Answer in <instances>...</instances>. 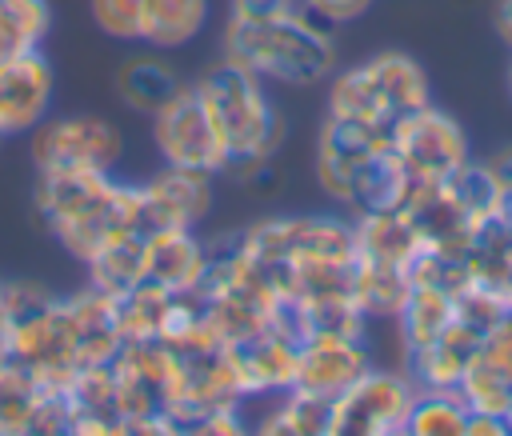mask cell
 <instances>
[{
  "mask_svg": "<svg viewBox=\"0 0 512 436\" xmlns=\"http://www.w3.org/2000/svg\"><path fill=\"white\" fill-rule=\"evenodd\" d=\"M116 88H120V100L136 112H160L184 84L180 76L164 64V60H152V56H140V60H128L120 64L116 72Z\"/></svg>",
  "mask_w": 512,
  "mask_h": 436,
  "instance_id": "obj_21",
  "label": "cell"
},
{
  "mask_svg": "<svg viewBox=\"0 0 512 436\" xmlns=\"http://www.w3.org/2000/svg\"><path fill=\"white\" fill-rule=\"evenodd\" d=\"M508 92H512V68H508Z\"/></svg>",
  "mask_w": 512,
  "mask_h": 436,
  "instance_id": "obj_39",
  "label": "cell"
},
{
  "mask_svg": "<svg viewBox=\"0 0 512 436\" xmlns=\"http://www.w3.org/2000/svg\"><path fill=\"white\" fill-rule=\"evenodd\" d=\"M32 156L40 172H112L120 160V132L100 116L48 120L32 140Z\"/></svg>",
  "mask_w": 512,
  "mask_h": 436,
  "instance_id": "obj_7",
  "label": "cell"
},
{
  "mask_svg": "<svg viewBox=\"0 0 512 436\" xmlns=\"http://www.w3.org/2000/svg\"><path fill=\"white\" fill-rule=\"evenodd\" d=\"M372 368L368 348L352 336H308L296 348V380L292 388L312 392V396H340L356 376Z\"/></svg>",
  "mask_w": 512,
  "mask_h": 436,
  "instance_id": "obj_11",
  "label": "cell"
},
{
  "mask_svg": "<svg viewBox=\"0 0 512 436\" xmlns=\"http://www.w3.org/2000/svg\"><path fill=\"white\" fill-rule=\"evenodd\" d=\"M208 20V0H144L140 8V40L152 48L188 44Z\"/></svg>",
  "mask_w": 512,
  "mask_h": 436,
  "instance_id": "obj_20",
  "label": "cell"
},
{
  "mask_svg": "<svg viewBox=\"0 0 512 436\" xmlns=\"http://www.w3.org/2000/svg\"><path fill=\"white\" fill-rule=\"evenodd\" d=\"M412 400H416V384L408 376L368 368L340 396L328 400L324 436H396L408 428Z\"/></svg>",
  "mask_w": 512,
  "mask_h": 436,
  "instance_id": "obj_4",
  "label": "cell"
},
{
  "mask_svg": "<svg viewBox=\"0 0 512 436\" xmlns=\"http://www.w3.org/2000/svg\"><path fill=\"white\" fill-rule=\"evenodd\" d=\"M328 116L372 124V128H392V120H396L372 64H360V68H348L336 76V84L328 92Z\"/></svg>",
  "mask_w": 512,
  "mask_h": 436,
  "instance_id": "obj_17",
  "label": "cell"
},
{
  "mask_svg": "<svg viewBox=\"0 0 512 436\" xmlns=\"http://www.w3.org/2000/svg\"><path fill=\"white\" fill-rule=\"evenodd\" d=\"M52 100V68L48 60L28 48L12 60H0V132H24L44 120Z\"/></svg>",
  "mask_w": 512,
  "mask_h": 436,
  "instance_id": "obj_12",
  "label": "cell"
},
{
  "mask_svg": "<svg viewBox=\"0 0 512 436\" xmlns=\"http://www.w3.org/2000/svg\"><path fill=\"white\" fill-rule=\"evenodd\" d=\"M212 208V172L168 164L148 184H136V216L132 228L140 236L164 228H196Z\"/></svg>",
  "mask_w": 512,
  "mask_h": 436,
  "instance_id": "obj_9",
  "label": "cell"
},
{
  "mask_svg": "<svg viewBox=\"0 0 512 436\" xmlns=\"http://www.w3.org/2000/svg\"><path fill=\"white\" fill-rule=\"evenodd\" d=\"M140 8L144 0H92L96 24L120 40H140Z\"/></svg>",
  "mask_w": 512,
  "mask_h": 436,
  "instance_id": "obj_29",
  "label": "cell"
},
{
  "mask_svg": "<svg viewBox=\"0 0 512 436\" xmlns=\"http://www.w3.org/2000/svg\"><path fill=\"white\" fill-rule=\"evenodd\" d=\"M508 436V420L504 416H492V412H468V424H464V436Z\"/></svg>",
  "mask_w": 512,
  "mask_h": 436,
  "instance_id": "obj_34",
  "label": "cell"
},
{
  "mask_svg": "<svg viewBox=\"0 0 512 436\" xmlns=\"http://www.w3.org/2000/svg\"><path fill=\"white\" fill-rule=\"evenodd\" d=\"M468 424V404L456 388H420L408 412L412 436H464Z\"/></svg>",
  "mask_w": 512,
  "mask_h": 436,
  "instance_id": "obj_22",
  "label": "cell"
},
{
  "mask_svg": "<svg viewBox=\"0 0 512 436\" xmlns=\"http://www.w3.org/2000/svg\"><path fill=\"white\" fill-rule=\"evenodd\" d=\"M204 244L192 228H164L144 236V280L164 284L168 292H192L204 272Z\"/></svg>",
  "mask_w": 512,
  "mask_h": 436,
  "instance_id": "obj_15",
  "label": "cell"
},
{
  "mask_svg": "<svg viewBox=\"0 0 512 436\" xmlns=\"http://www.w3.org/2000/svg\"><path fill=\"white\" fill-rule=\"evenodd\" d=\"M172 292L156 280H140L136 288H128L124 296H116V324L124 340H156L160 336V320L168 308Z\"/></svg>",
  "mask_w": 512,
  "mask_h": 436,
  "instance_id": "obj_23",
  "label": "cell"
},
{
  "mask_svg": "<svg viewBox=\"0 0 512 436\" xmlns=\"http://www.w3.org/2000/svg\"><path fill=\"white\" fill-rule=\"evenodd\" d=\"M300 8V0H228V20H244V24H260V20H280L292 16Z\"/></svg>",
  "mask_w": 512,
  "mask_h": 436,
  "instance_id": "obj_31",
  "label": "cell"
},
{
  "mask_svg": "<svg viewBox=\"0 0 512 436\" xmlns=\"http://www.w3.org/2000/svg\"><path fill=\"white\" fill-rule=\"evenodd\" d=\"M36 208L56 240L72 256L88 260L104 240L132 228L136 184H116L108 172H40Z\"/></svg>",
  "mask_w": 512,
  "mask_h": 436,
  "instance_id": "obj_2",
  "label": "cell"
},
{
  "mask_svg": "<svg viewBox=\"0 0 512 436\" xmlns=\"http://www.w3.org/2000/svg\"><path fill=\"white\" fill-rule=\"evenodd\" d=\"M408 280L400 268H384V264H368V260H356V272H352V296L356 304L364 308V316H396L404 296H408Z\"/></svg>",
  "mask_w": 512,
  "mask_h": 436,
  "instance_id": "obj_26",
  "label": "cell"
},
{
  "mask_svg": "<svg viewBox=\"0 0 512 436\" xmlns=\"http://www.w3.org/2000/svg\"><path fill=\"white\" fill-rule=\"evenodd\" d=\"M400 336H404V348H424L432 344L452 320H456V300L444 284H412L404 304H400Z\"/></svg>",
  "mask_w": 512,
  "mask_h": 436,
  "instance_id": "obj_19",
  "label": "cell"
},
{
  "mask_svg": "<svg viewBox=\"0 0 512 436\" xmlns=\"http://www.w3.org/2000/svg\"><path fill=\"white\" fill-rule=\"evenodd\" d=\"M44 392L32 384L24 364L0 368V436H28L36 424Z\"/></svg>",
  "mask_w": 512,
  "mask_h": 436,
  "instance_id": "obj_25",
  "label": "cell"
},
{
  "mask_svg": "<svg viewBox=\"0 0 512 436\" xmlns=\"http://www.w3.org/2000/svg\"><path fill=\"white\" fill-rule=\"evenodd\" d=\"M476 356H480L484 364H492L504 380H512V312H504L492 328H484Z\"/></svg>",
  "mask_w": 512,
  "mask_h": 436,
  "instance_id": "obj_30",
  "label": "cell"
},
{
  "mask_svg": "<svg viewBox=\"0 0 512 436\" xmlns=\"http://www.w3.org/2000/svg\"><path fill=\"white\" fill-rule=\"evenodd\" d=\"M488 172H492V180H496V188L504 192V196H512V148H504L492 164H488Z\"/></svg>",
  "mask_w": 512,
  "mask_h": 436,
  "instance_id": "obj_35",
  "label": "cell"
},
{
  "mask_svg": "<svg viewBox=\"0 0 512 436\" xmlns=\"http://www.w3.org/2000/svg\"><path fill=\"white\" fill-rule=\"evenodd\" d=\"M64 320H68L76 364H108L124 344L120 324H116V296L100 288H88L64 300Z\"/></svg>",
  "mask_w": 512,
  "mask_h": 436,
  "instance_id": "obj_14",
  "label": "cell"
},
{
  "mask_svg": "<svg viewBox=\"0 0 512 436\" xmlns=\"http://www.w3.org/2000/svg\"><path fill=\"white\" fill-rule=\"evenodd\" d=\"M456 392L464 396L468 412H492V416H504L508 420V408H512V380H504L492 364H484L480 356L468 360Z\"/></svg>",
  "mask_w": 512,
  "mask_h": 436,
  "instance_id": "obj_28",
  "label": "cell"
},
{
  "mask_svg": "<svg viewBox=\"0 0 512 436\" xmlns=\"http://www.w3.org/2000/svg\"><path fill=\"white\" fill-rule=\"evenodd\" d=\"M28 48H36V36L20 24V16L0 0V60H12V56H20V52H28Z\"/></svg>",
  "mask_w": 512,
  "mask_h": 436,
  "instance_id": "obj_32",
  "label": "cell"
},
{
  "mask_svg": "<svg viewBox=\"0 0 512 436\" xmlns=\"http://www.w3.org/2000/svg\"><path fill=\"white\" fill-rule=\"evenodd\" d=\"M260 432H280V436H324L328 432V400L300 392V388H284V404L260 424Z\"/></svg>",
  "mask_w": 512,
  "mask_h": 436,
  "instance_id": "obj_27",
  "label": "cell"
},
{
  "mask_svg": "<svg viewBox=\"0 0 512 436\" xmlns=\"http://www.w3.org/2000/svg\"><path fill=\"white\" fill-rule=\"evenodd\" d=\"M388 140H392V152L400 156L404 172L420 184H440V180H448L452 172H460L468 164L464 128L432 104L396 116L392 128H388Z\"/></svg>",
  "mask_w": 512,
  "mask_h": 436,
  "instance_id": "obj_5",
  "label": "cell"
},
{
  "mask_svg": "<svg viewBox=\"0 0 512 436\" xmlns=\"http://www.w3.org/2000/svg\"><path fill=\"white\" fill-rule=\"evenodd\" d=\"M0 140H4V132H0Z\"/></svg>",
  "mask_w": 512,
  "mask_h": 436,
  "instance_id": "obj_41",
  "label": "cell"
},
{
  "mask_svg": "<svg viewBox=\"0 0 512 436\" xmlns=\"http://www.w3.org/2000/svg\"><path fill=\"white\" fill-rule=\"evenodd\" d=\"M368 64L376 68V76L384 84V96H388V104H392L396 116L416 112V108L428 104V76H424V68L412 56H404V52H380Z\"/></svg>",
  "mask_w": 512,
  "mask_h": 436,
  "instance_id": "obj_24",
  "label": "cell"
},
{
  "mask_svg": "<svg viewBox=\"0 0 512 436\" xmlns=\"http://www.w3.org/2000/svg\"><path fill=\"white\" fill-rule=\"evenodd\" d=\"M508 428H512V408H508Z\"/></svg>",
  "mask_w": 512,
  "mask_h": 436,
  "instance_id": "obj_40",
  "label": "cell"
},
{
  "mask_svg": "<svg viewBox=\"0 0 512 436\" xmlns=\"http://www.w3.org/2000/svg\"><path fill=\"white\" fill-rule=\"evenodd\" d=\"M356 260H368V264H384V268H400L424 248L432 244L420 224L404 212V208H376V212H360L356 224Z\"/></svg>",
  "mask_w": 512,
  "mask_h": 436,
  "instance_id": "obj_13",
  "label": "cell"
},
{
  "mask_svg": "<svg viewBox=\"0 0 512 436\" xmlns=\"http://www.w3.org/2000/svg\"><path fill=\"white\" fill-rule=\"evenodd\" d=\"M332 36H336V24L300 4L292 16H280V20H260V24L228 20L224 56L244 64L256 76L308 88L336 68Z\"/></svg>",
  "mask_w": 512,
  "mask_h": 436,
  "instance_id": "obj_1",
  "label": "cell"
},
{
  "mask_svg": "<svg viewBox=\"0 0 512 436\" xmlns=\"http://www.w3.org/2000/svg\"><path fill=\"white\" fill-rule=\"evenodd\" d=\"M296 340L280 328H260L236 344H224L228 368L240 384L244 396H260V392H284L296 380Z\"/></svg>",
  "mask_w": 512,
  "mask_h": 436,
  "instance_id": "obj_10",
  "label": "cell"
},
{
  "mask_svg": "<svg viewBox=\"0 0 512 436\" xmlns=\"http://www.w3.org/2000/svg\"><path fill=\"white\" fill-rule=\"evenodd\" d=\"M4 364H16L12 360V324H8V308H4V300H0V368Z\"/></svg>",
  "mask_w": 512,
  "mask_h": 436,
  "instance_id": "obj_37",
  "label": "cell"
},
{
  "mask_svg": "<svg viewBox=\"0 0 512 436\" xmlns=\"http://www.w3.org/2000/svg\"><path fill=\"white\" fill-rule=\"evenodd\" d=\"M500 224L512 232V196H504V212H500Z\"/></svg>",
  "mask_w": 512,
  "mask_h": 436,
  "instance_id": "obj_38",
  "label": "cell"
},
{
  "mask_svg": "<svg viewBox=\"0 0 512 436\" xmlns=\"http://www.w3.org/2000/svg\"><path fill=\"white\" fill-rule=\"evenodd\" d=\"M84 264H88L92 288H100L108 296H124L128 288H136L144 280V236L132 232V228L128 232H116Z\"/></svg>",
  "mask_w": 512,
  "mask_h": 436,
  "instance_id": "obj_18",
  "label": "cell"
},
{
  "mask_svg": "<svg viewBox=\"0 0 512 436\" xmlns=\"http://www.w3.org/2000/svg\"><path fill=\"white\" fill-rule=\"evenodd\" d=\"M492 24L500 32V40L512 48V0H496V12H492Z\"/></svg>",
  "mask_w": 512,
  "mask_h": 436,
  "instance_id": "obj_36",
  "label": "cell"
},
{
  "mask_svg": "<svg viewBox=\"0 0 512 436\" xmlns=\"http://www.w3.org/2000/svg\"><path fill=\"white\" fill-rule=\"evenodd\" d=\"M216 124V132L228 144V156H260L272 160V152L284 140V120L272 108V100L260 88V76L248 72L236 60H216L204 68V76L192 84Z\"/></svg>",
  "mask_w": 512,
  "mask_h": 436,
  "instance_id": "obj_3",
  "label": "cell"
},
{
  "mask_svg": "<svg viewBox=\"0 0 512 436\" xmlns=\"http://www.w3.org/2000/svg\"><path fill=\"white\" fill-rule=\"evenodd\" d=\"M480 328L464 324V320H452L432 344L424 348H412L408 352V368L416 376L420 388H456L468 360L480 352Z\"/></svg>",
  "mask_w": 512,
  "mask_h": 436,
  "instance_id": "obj_16",
  "label": "cell"
},
{
  "mask_svg": "<svg viewBox=\"0 0 512 436\" xmlns=\"http://www.w3.org/2000/svg\"><path fill=\"white\" fill-rule=\"evenodd\" d=\"M152 140L160 156L176 168H200V172H224L228 164V144L216 132L204 100L196 88H180L160 112H152Z\"/></svg>",
  "mask_w": 512,
  "mask_h": 436,
  "instance_id": "obj_6",
  "label": "cell"
},
{
  "mask_svg": "<svg viewBox=\"0 0 512 436\" xmlns=\"http://www.w3.org/2000/svg\"><path fill=\"white\" fill-rule=\"evenodd\" d=\"M0 292H4V284H0Z\"/></svg>",
  "mask_w": 512,
  "mask_h": 436,
  "instance_id": "obj_42",
  "label": "cell"
},
{
  "mask_svg": "<svg viewBox=\"0 0 512 436\" xmlns=\"http://www.w3.org/2000/svg\"><path fill=\"white\" fill-rule=\"evenodd\" d=\"M304 8H312L316 16L332 20V24H344V20H356L372 8V0H300Z\"/></svg>",
  "mask_w": 512,
  "mask_h": 436,
  "instance_id": "obj_33",
  "label": "cell"
},
{
  "mask_svg": "<svg viewBox=\"0 0 512 436\" xmlns=\"http://www.w3.org/2000/svg\"><path fill=\"white\" fill-rule=\"evenodd\" d=\"M388 128H372V124H356V120H340L328 116L320 128V144H316V176L324 184V192L340 204L352 208L364 168L388 148Z\"/></svg>",
  "mask_w": 512,
  "mask_h": 436,
  "instance_id": "obj_8",
  "label": "cell"
}]
</instances>
